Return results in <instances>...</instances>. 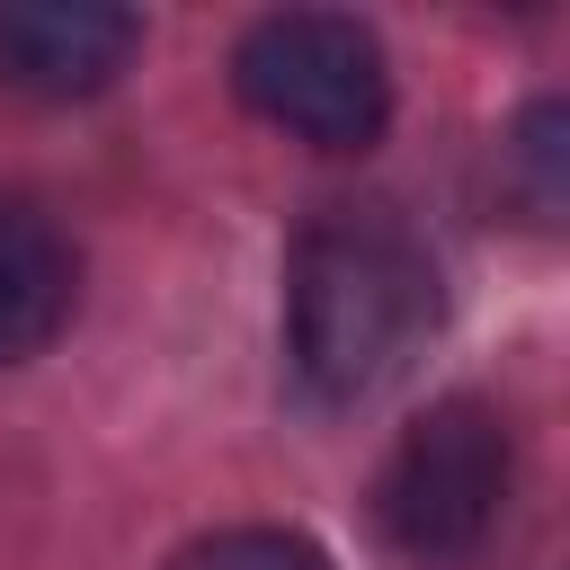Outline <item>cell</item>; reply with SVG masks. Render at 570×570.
<instances>
[{"instance_id": "cell-1", "label": "cell", "mask_w": 570, "mask_h": 570, "mask_svg": "<svg viewBox=\"0 0 570 570\" xmlns=\"http://www.w3.org/2000/svg\"><path fill=\"white\" fill-rule=\"evenodd\" d=\"M285 312H294L303 383L330 401H356L392 383L410 347L436 330V258L392 205H330L294 240Z\"/></svg>"}, {"instance_id": "cell-2", "label": "cell", "mask_w": 570, "mask_h": 570, "mask_svg": "<svg viewBox=\"0 0 570 570\" xmlns=\"http://www.w3.org/2000/svg\"><path fill=\"white\" fill-rule=\"evenodd\" d=\"M508 472H517L508 419L490 401L454 392L428 419H410V436L392 445V463H383V534L428 570L472 561L508 517Z\"/></svg>"}, {"instance_id": "cell-3", "label": "cell", "mask_w": 570, "mask_h": 570, "mask_svg": "<svg viewBox=\"0 0 570 570\" xmlns=\"http://www.w3.org/2000/svg\"><path fill=\"white\" fill-rule=\"evenodd\" d=\"M232 80L267 125H285L312 151H365L383 134V116H392L383 45L356 18H330V9L258 18L240 36V53H232Z\"/></svg>"}, {"instance_id": "cell-4", "label": "cell", "mask_w": 570, "mask_h": 570, "mask_svg": "<svg viewBox=\"0 0 570 570\" xmlns=\"http://www.w3.org/2000/svg\"><path fill=\"white\" fill-rule=\"evenodd\" d=\"M142 45L134 9L107 0H0V80L27 98H98Z\"/></svg>"}, {"instance_id": "cell-5", "label": "cell", "mask_w": 570, "mask_h": 570, "mask_svg": "<svg viewBox=\"0 0 570 570\" xmlns=\"http://www.w3.org/2000/svg\"><path fill=\"white\" fill-rule=\"evenodd\" d=\"M71 294H80L71 232L45 205L0 196V365H27L36 347H53V330L71 321Z\"/></svg>"}, {"instance_id": "cell-6", "label": "cell", "mask_w": 570, "mask_h": 570, "mask_svg": "<svg viewBox=\"0 0 570 570\" xmlns=\"http://www.w3.org/2000/svg\"><path fill=\"white\" fill-rule=\"evenodd\" d=\"M169 570H330V552L312 534H285V525H223V534L187 543Z\"/></svg>"}, {"instance_id": "cell-7", "label": "cell", "mask_w": 570, "mask_h": 570, "mask_svg": "<svg viewBox=\"0 0 570 570\" xmlns=\"http://www.w3.org/2000/svg\"><path fill=\"white\" fill-rule=\"evenodd\" d=\"M561 125H570L561 107H534V116L517 125V169L534 178V205H543V214L561 205Z\"/></svg>"}]
</instances>
